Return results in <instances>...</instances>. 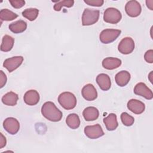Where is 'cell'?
<instances>
[{
    "mask_svg": "<svg viewBox=\"0 0 153 153\" xmlns=\"http://www.w3.org/2000/svg\"><path fill=\"white\" fill-rule=\"evenodd\" d=\"M42 115L48 120L57 122L61 120L63 114L52 102H45L41 108Z\"/></svg>",
    "mask_w": 153,
    "mask_h": 153,
    "instance_id": "cell-1",
    "label": "cell"
},
{
    "mask_svg": "<svg viewBox=\"0 0 153 153\" xmlns=\"http://www.w3.org/2000/svg\"><path fill=\"white\" fill-rule=\"evenodd\" d=\"M59 104L65 109H74L76 105V99L75 96L68 91L62 93L58 97Z\"/></svg>",
    "mask_w": 153,
    "mask_h": 153,
    "instance_id": "cell-2",
    "label": "cell"
},
{
    "mask_svg": "<svg viewBox=\"0 0 153 153\" xmlns=\"http://www.w3.org/2000/svg\"><path fill=\"white\" fill-rule=\"evenodd\" d=\"M100 12L97 10L85 8L82 15V25L90 26L96 23L99 18Z\"/></svg>",
    "mask_w": 153,
    "mask_h": 153,
    "instance_id": "cell-3",
    "label": "cell"
},
{
    "mask_svg": "<svg viewBox=\"0 0 153 153\" xmlns=\"http://www.w3.org/2000/svg\"><path fill=\"white\" fill-rule=\"evenodd\" d=\"M121 12L117 8L110 7L104 11L103 20L105 22L111 24H117L121 19Z\"/></svg>",
    "mask_w": 153,
    "mask_h": 153,
    "instance_id": "cell-4",
    "label": "cell"
},
{
    "mask_svg": "<svg viewBox=\"0 0 153 153\" xmlns=\"http://www.w3.org/2000/svg\"><path fill=\"white\" fill-rule=\"evenodd\" d=\"M121 32V30L119 29H104L100 33V41L103 44H109L114 41L120 36Z\"/></svg>",
    "mask_w": 153,
    "mask_h": 153,
    "instance_id": "cell-5",
    "label": "cell"
},
{
    "mask_svg": "<svg viewBox=\"0 0 153 153\" xmlns=\"http://www.w3.org/2000/svg\"><path fill=\"white\" fill-rule=\"evenodd\" d=\"M134 40L130 37L124 38L118 45V50L121 54H128L133 52L134 49Z\"/></svg>",
    "mask_w": 153,
    "mask_h": 153,
    "instance_id": "cell-6",
    "label": "cell"
},
{
    "mask_svg": "<svg viewBox=\"0 0 153 153\" xmlns=\"http://www.w3.org/2000/svg\"><path fill=\"white\" fill-rule=\"evenodd\" d=\"M125 11L128 16L131 17H136L141 13V5L137 1H129L126 4Z\"/></svg>",
    "mask_w": 153,
    "mask_h": 153,
    "instance_id": "cell-7",
    "label": "cell"
},
{
    "mask_svg": "<svg viewBox=\"0 0 153 153\" xmlns=\"http://www.w3.org/2000/svg\"><path fill=\"white\" fill-rule=\"evenodd\" d=\"M84 133L86 136L91 139H97L104 135V132L99 124L86 126L84 128Z\"/></svg>",
    "mask_w": 153,
    "mask_h": 153,
    "instance_id": "cell-8",
    "label": "cell"
},
{
    "mask_svg": "<svg viewBox=\"0 0 153 153\" xmlns=\"http://www.w3.org/2000/svg\"><path fill=\"white\" fill-rule=\"evenodd\" d=\"M3 127L10 134H15L20 129V123L15 118L8 117L4 121Z\"/></svg>",
    "mask_w": 153,
    "mask_h": 153,
    "instance_id": "cell-9",
    "label": "cell"
},
{
    "mask_svg": "<svg viewBox=\"0 0 153 153\" xmlns=\"http://www.w3.org/2000/svg\"><path fill=\"white\" fill-rule=\"evenodd\" d=\"M133 91L135 94L142 96L148 100H151L153 98L152 90L143 82L137 83L135 85Z\"/></svg>",
    "mask_w": 153,
    "mask_h": 153,
    "instance_id": "cell-10",
    "label": "cell"
},
{
    "mask_svg": "<svg viewBox=\"0 0 153 153\" xmlns=\"http://www.w3.org/2000/svg\"><path fill=\"white\" fill-rule=\"evenodd\" d=\"M23 61V57L22 56H14L5 59L4 62L3 66L9 72H12L22 65Z\"/></svg>",
    "mask_w": 153,
    "mask_h": 153,
    "instance_id": "cell-11",
    "label": "cell"
},
{
    "mask_svg": "<svg viewBox=\"0 0 153 153\" xmlns=\"http://www.w3.org/2000/svg\"><path fill=\"white\" fill-rule=\"evenodd\" d=\"M81 94L84 99L88 101H93L97 97V90L91 84H88L84 85L82 88Z\"/></svg>",
    "mask_w": 153,
    "mask_h": 153,
    "instance_id": "cell-12",
    "label": "cell"
},
{
    "mask_svg": "<svg viewBox=\"0 0 153 153\" xmlns=\"http://www.w3.org/2000/svg\"><path fill=\"white\" fill-rule=\"evenodd\" d=\"M127 108L134 114H140L144 112L145 105L142 102L132 99L127 102Z\"/></svg>",
    "mask_w": 153,
    "mask_h": 153,
    "instance_id": "cell-13",
    "label": "cell"
},
{
    "mask_svg": "<svg viewBox=\"0 0 153 153\" xmlns=\"http://www.w3.org/2000/svg\"><path fill=\"white\" fill-rule=\"evenodd\" d=\"M23 100L25 103L28 105H35L39 101V94L36 90H30L27 91L24 94Z\"/></svg>",
    "mask_w": 153,
    "mask_h": 153,
    "instance_id": "cell-14",
    "label": "cell"
},
{
    "mask_svg": "<svg viewBox=\"0 0 153 153\" xmlns=\"http://www.w3.org/2000/svg\"><path fill=\"white\" fill-rule=\"evenodd\" d=\"M96 82L100 89L103 91L108 90L111 87L110 77L106 74H99L96 77Z\"/></svg>",
    "mask_w": 153,
    "mask_h": 153,
    "instance_id": "cell-15",
    "label": "cell"
},
{
    "mask_svg": "<svg viewBox=\"0 0 153 153\" xmlns=\"http://www.w3.org/2000/svg\"><path fill=\"white\" fill-rule=\"evenodd\" d=\"M121 60L115 57H106L102 61V66L108 70H113L118 68L121 65Z\"/></svg>",
    "mask_w": 153,
    "mask_h": 153,
    "instance_id": "cell-16",
    "label": "cell"
},
{
    "mask_svg": "<svg viewBox=\"0 0 153 153\" xmlns=\"http://www.w3.org/2000/svg\"><path fill=\"white\" fill-rule=\"evenodd\" d=\"M131 76L127 71H121L117 73L115 76V79L117 84L120 87L126 85L130 81Z\"/></svg>",
    "mask_w": 153,
    "mask_h": 153,
    "instance_id": "cell-17",
    "label": "cell"
},
{
    "mask_svg": "<svg viewBox=\"0 0 153 153\" xmlns=\"http://www.w3.org/2000/svg\"><path fill=\"white\" fill-rule=\"evenodd\" d=\"M84 119L87 121H94L99 117V112L97 108L93 106H89L84 109L82 112Z\"/></svg>",
    "mask_w": 153,
    "mask_h": 153,
    "instance_id": "cell-18",
    "label": "cell"
},
{
    "mask_svg": "<svg viewBox=\"0 0 153 153\" xmlns=\"http://www.w3.org/2000/svg\"><path fill=\"white\" fill-rule=\"evenodd\" d=\"M103 123L106 129L109 131H113L115 130L118 126L117 115L114 113L109 114L108 117H105L103 119Z\"/></svg>",
    "mask_w": 153,
    "mask_h": 153,
    "instance_id": "cell-19",
    "label": "cell"
},
{
    "mask_svg": "<svg viewBox=\"0 0 153 153\" xmlns=\"http://www.w3.org/2000/svg\"><path fill=\"white\" fill-rule=\"evenodd\" d=\"M10 30L14 33H20L23 32L27 28V23L22 20L11 23L9 25Z\"/></svg>",
    "mask_w": 153,
    "mask_h": 153,
    "instance_id": "cell-20",
    "label": "cell"
},
{
    "mask_svg": "<svg viewBox=\"0 0 153 153\" xmlns=\"http://www.w3.org/2000/svg\"><path fill=\"white\" fill-rule=\"evenodd\" d=\"M18 95L13 91H10L4 94L2 97V102L7 106H15L18 100Z\"/></svg>",
    "mask_w": 153,
    "mask_h": 153,
    "instance_id": "cell-21",
    "label": "cell"
},
{
    "mask_svg": "<svg viewBox=\"0 0 153 153\" xmlns=\"http://www.w3.org/2000/svg\"><path fill=\"white\" fill-rule=\"evenodd\" d=\"M14 43V38L10 35H5L2 39V44L1 45V50L4 52L10 51L13 47Z\"/></svg>",
    "mask_w": 153,
    "mask_h": 153,
    "instance_id": "cell-22",
    "label": "cell"
},
{
    "mask_svg": "<svg viewBox=\"0 0 153 153\" xmlns=\"http://www.w3.org/2000/svg\"><path fill=\"white\" fill-rule=\"evenodd\" d=\"M66 123L72 129H76L80 126V119L76 114H71L66 119Z\"/></svg>",
    "mask_w": 153,
    "mask_h": 153,
    "instance_id": "cell-23",
    "label": "cell"
},
{
    "mask_svg": "<svg viewBox=\"0 0 153 153\" xmlns=\"http://www.w3.org/2000/svg\"><path fill=\"white\" fill-rule=\"evenodd\" d=\"M17 17L18 15L17 14L8 9H2L0 11V19L1 20V23L2 21L13 20Z\"/></svg>",
    "mask_w": 153,
    "mask_h": 153,
    "instance_id": "cell-24",
    "label": "cell"
},
{
    "mask_svg": "<svg viewBox=\"0 0 153 153\" xmlns=\"http://www.w3.org/2000/svg\"><path fill=\"white\" fill-rule=\"evenodd\" d=\"M39 14V10L37 8H30L25 9L22 12V16L29 20V21L35 20Z\"/></svg>",
    "mask_w": 153,
    "mask_h": 153,
    "instance_id": "cell-25",
    "label": "cell"
},
{
    "mask_svg": "<svg viewBox=\"0 0 153 153\" xmlns=\"http://www.w3.org/2000/svg\"><path fill=\"white\" fill-rule=\"evenodd\" d=\"M74 4V1L73 0H64L57 2L54 5V10L56 11H60L62 7H66L68 8L72 7Z\"/></svg>",
    "mask_w": 153,
    "mask_h": 153,
    "instance_id": "cell-26",
    "label": "cell"
},
{
    "mask_svg": "<svg viewBox=\"0 0 153 153\" xmlns=\"http://www.w3.org/2000/svg\"><path fill=\"white\" fill-rule=\"evenodd\" d=\"M121 120L123 124L126 126H131L134 122V118L127 112H123L121 114Z\"/></svg>",
    "mask_w": 153,
    "mask_h": 153,
    "instance_id": "cell-27",
    "label": "cell"
},
{
    "mask_svg": "<svg viewBox=\"0 0 153 153\" xmlns=\"http://www.w3.org/2000/svg\"><path fill=\"white\" fill-rule=\"evenodd\" d=\"M84 2L88 5L94 7H101L104 3L103 0H84Z\"/></svg>",
    "mask_w": 153,
    "mask_h": 153,
    "instance_id": "cell-28",
    "label": "cell"
},
{
    "mask_svg": "<svg viewBox=\"0 0 153 153\" xmlns=\"http://www.w3.org/2000/svg\"><path fill=\"white\" fill-rule=\"evenodd\" d=\"M10 3L14 8H20L25 4V1L23 0H9Z\"/></svg>",
    "mask_w": 153,
    "mask_h": 153,
    "instance_id": "cell-29",
    "label": "cell"
},
{
    "mask_svg": "<svg viewBox=\"0 0 153 153\" xmlns=\"http://www.w3.org/2000/svg\"><path fill=\"white\" fill-rule=\"evenodd\" d=\"M144 59L145 61L149 63H153V50H149L144 54Z\"/></svg>",
    "mask_w": 153,
    "mask_h": 153,
    "instance_id": "cell-30",
    "label": "cell"
},
{
    "mask_svg": "<svg viewBox=\"0 0 153 153\" xmlns=\"http://www.w3.org/2000/svg\"><path fill=\"white\" fill-rule=\"evenodd\" d=\"M7 82V76L2 71H0V87L2 88Z\"/></svg>",
    "mask_w": 153,
    "mask_h": 153,
    "instance_id": "cell-31",
    "label": "cell"
},
{
    "mask_svg": "<svg viewBox=\"0 0 153 153\" xmlns=\"http://www.w3.org/2000/svg\"><path fill=\"white\" fill-rule=\"evenodd\" d=\"M1 135V137H0V149H2V148H4L7 143V140L5 137L3 135L2 133H0Z\"/></svg>",
    "mask_w": 153,
    "mask_h": 153,
    "instance_id": "cell-32",
    "label": "cell"
},
{
    "mask_svg": "<svg viewBox=\"0 0 153 153\" xmlns=\"http://www.w3.org/2000/svg\"><path fill=\"white\" fill-rule=\"evenodd\" d=\"M146 4L148 8H149L151 10H153V0L146 1Z\"/></svg>",
    "mask_w": 153,
    "mask_h": 153,
    "instance_id": "cell-33",
    "label": "cell"
},
{
    "mask_svg": "<svg viewBox=\"0 0 153 153\" xmlns=\"http://www.w3.org/2000/svg\"><path fill=\"white\" fill-rule=\"evenodd\" d=\"M153 72L152 71H151L150 73H149V74L148 75V79H149V81H150V82H151V83H152L153 82V81H152V75H153Z\"/></svg>",
    "mask_w": 153,
    "mask_h": 153,
    "instance_id": "cell-34",
    "label": "cell"
}]
</instances>
